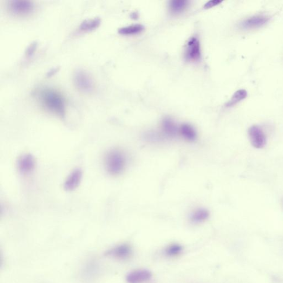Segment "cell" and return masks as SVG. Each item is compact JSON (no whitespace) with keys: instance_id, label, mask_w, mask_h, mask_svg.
Instances as JSON below:
<instances>
[{"instance_id":"18","label":"cell","mask_w":283,"mask_h":283,"mask_svg":"<svg viewBox=\"0 0 283 283\" xmlns=\"http://www.w3.org/2000/svg\"><path fill=\"white\" fill-rule=\"evenodd\" d=\"M209 216L208 211L204 209H199L195 211L190 216V220L193 223H198L207 220Z\"/></svg>"},{"instance_id":"14","label":"cell","mask_w":283,"mask_h":283,"mask_svg":"<svg viewBox=\"0 0 283 283\" xmlns=\"http://www.w3.org/2000/svg\"><path fill=\"white\" fill-rule=\"evenodd\" d=\"M180 135L184 139L192 142L196 140L197 134L194 128L188 123H183L181 125L179 130Z\"/></svg>"},{"instance_id":"11","label":"cell","mask_w":283,"mask_h":283,"mask_svg":"<svg viewBox=\"0 0 283 283\" xmlns=\"http://www.w3.org/2000/svg\"><path fill=\"white\" fill-rule=\"evenodd\" d=\"M152 274L147 269H137L129 273L126 276L128 283H143L152 278Z\"/></svg>"},{"instance_id":"9","label":"cell","mask_w":283,"mask_h":283,"mask_svg":"<svg viewBox=\"0 0 283 283\" xmlns=\"http://www.w3.org/2000/svg\"><path fill=\"white\" fill-rule=\"evenodd\" d=\"M133 250L127 244H122L116 246L109 249L106 255L117 260H124L130 258Z\"/></svg>"},{"instance_id":"12","label":"cell","mask_w":283,"mask_h":283,"mask_svg":"<svg viewBox=\"0 0 283 283\" xmlns=\"http://www.w3.org/2000/svg\"><path fill=\"white\" fill-rule=\"evenodd\" d=\"M162 129L166 136L173 138L176 136L179 131L175 122L169 117L163 118L162 122Z\"/></svg>"},{"instance_id":"13","label":"cell","mask_w":283,"mask_h":283,"mask_svg":"<svg viewBox=\"0 0 283 283\" xmlns=\"http://www.w3.org/2000/svg\"><path fill=\"white\" fill-rule=\"evenodd\" d=\"M189 4L187 0H173L169 2V9L171 14L179 15L188 8Z\"/></svg>"},{"instance_id":"6","label":"cell","mask_w":283,"mask_h":283,"mask_svg":"<svg viewBox=\"0 0 283 283\" xmlns=\"http://www.w3.org/2000/svg\"><path fill=\"white\" fill-rule=\"evenodd\" d=\"M269 16L265 14H256L243 19L239 27L243 30H251L262 27L269 20Z\"/></svg>"},{"instance_id":"8","label":"cell","mask_w":283,"mask_h":283,"mask_svg":"<svg viewBox=\"0 0 283 283\" xmlns=\"http://www.w3.org/2000/svg\"><path fill=\"white\" fill-rule=\"evenodd\" d=\"M36 167L35 157L31 154H25L19 157L17 161V168L21 174L28 175L34 170Z\"/></svg>"},{"instance_id":"2","label":"cell","mask_w":283,"mask_h":283,"mask_svg":"<svg viewBox=\"0 0 283 283\" xmlns=\"http://www.w3.org/2000/svg\"><path fill=\"white\" fill-rule=\"evenodd\" d=\"M105 169L111 175L121 174L126 166V157L122 151L119 149H110L104 159Z\"/></svg>"},{"instance_id":"15","label":"cell","mask_w":283,"mask_h":283,"mask_svg":"<svg viewBox=\"0 0 283 283\" xmlns=\"http://www.w3.org/2000/svg\"><path fill=\"white\" fill-rule=\"evenodd\" d=\"M101 24V19L98 17L90 18L84 21L79 28L81 32H89L96 29Z\"/></svg>"},{"instance_id":"10","label":"cell","mask_w":283,"mask_h":283,"mask_svg":"<svg viewBox=\"0 0 283 283\" xmlns=\"http://www.w3.org/2000/svg\"><path fill=\"white\" fill-rule=\"evenodd\" d=\"M83 177L81 169H75L70 173L64 183V189L68 192L76 189L80 185Z\"/></svg>"},{"instance_id":"16","label":"cell","mask_w":283,"mask_h":283,"mask_svg":"<svg viewBox=\"0 0 283 283\" xmlns=\"http://www.w3.org/2000/svg\"><path fill=\"white\" fill-rule=\"evenodd\" d=\"M248 95L247 91L245 89L236 91L230 100L226 104V108H232L242 100L245 99Z\"/></svg>"},{"instance_id":"5","label":"cell","mask_w":283,"mask_h":283,"mask_svg":"<svg viewBox=\"0 0 283 283\" xmlns=\"http://www.w3.org/2000/svg\"><path fill=\"white\" fill-rule=\"evenodd\" d=\"M184 58L188 62H200L202 58L200 42L198 37H191L184 49Z\"/></svg>"},{"instance_id":"19","label":"cell","mask_w":283,"mask_h":283,"mask_svg":"<svg viewBox=\"0 0 283 283\" xmlns=\"http://www.w3.org/2000/svg\"><path fill=\"white\" fill-rule=\"evenodd\" d=\"M183 250V247L178 244L171 245L166 249V253L168 256H176L179 254Z\"/></svg>"},{"instance_id":"1","label":"cell","mask_w":283,"mask_h":283,"mask_svg":"<svg viewBox=\"0 0 283 283\" xmlns=\"http://www.w3.org/2000/svg\"><path fill=\"white\" fill-rule=\"evenodd\" d=\"M38 102L49 113L64 118L67 101L64 95L59 90L49 87H42L35 92Z\"/></svg>"},{"instance_id":"20","label":"cell","mask_w":283,"mask_h":283,"mask_svg":"<svg viewBox=\"0 0 283 283\" xmlns=\"http://www.w3.org/2000/svg\"><path fill=\"white\" fill-rule=\"evenodd\" d=\"M37 43L36 42L32 43L26 49L25 55L26 57H31L34 54L35 50L37 49Z\"/></svg>"},{"instance_id":"3","label":"cell","mask_w":283,"mask_h":283,"mask_svg":"<svg viewBox=\"0 0 283 283\" xmlns=\"http://www.w3.org/2000/svg\"><path fill=\"white\" fill-rule=\"evenodd\" d=\"M73 82L75 88L84 94L93 93L95 89L93 77L83 69H78L74 72Z\"/></svg>"},{"instance_id":"7","label":"cell","mask_w":283,"mask_h":283,"mask_svg":"<svg viewBox=\"0 0 283 283\" xmlns=\"http://www.w3.org/2000/svg\"><path fill=\"white\" fill-rule=\"evenodd\" d=\"M248 137L252 145L255 148H262L266 144V136L258 125H253L248 130Z\"/></svg>"},{"instance_id":"21","label":"cell","mask_w":283,"mask_h":283,"mask_svg":"<svg viewBox=\"0 0 283 283\" xmlns=\"http://www.w3.org/2000/svg\"><path fill=\"white\" fill-rule=\"evenodd\" d=\"M222 1L220 0H212V1L208 2L207 3L204 5V9H209L215 7V6H218L221 4Z\"/></svg>"},{"instance_id":"17","label":"cell","mask_w":283,"mask_h":283,"mask_svg":"<svg viewBox=\"0 0 283 283\" xmlns=\"http://www.w3.org/2000/svg\"><path fill=\"white\" fill-rule=\"evenodd\" d=\"M144 30V26L140 24H136L126 26L119 30L118 33L120 35L125 36H131L140 34Z\"/></svg>"},{"instance_id":"22","label":"cell","mask_w":283,"mask_h":283,"mask_svg":"<svg viewBox=\"0 0 283 283\" xmlns=\"http://www.w3.org/2000/svg\"><path fill=\"white\" fill-rule=\"evenodd\" d=\"M58 70V68H53L52 69H51L50 70H49L48 71L47 76L50 77V76H52L53 75H54L57 73Z\"/></svg>"},{"instance_id":"4","label":"cell","mask_w":283,"mask_h":283,"mask_svg":"<svg viewBox=\"0 0 283 283\" xmlns=\"http://www.w3.org/2000/svg\"><path fill=\"white\" fill-rule=\"evenodd\" d=\"M7 9L12 15L17 17H27L34 12L36 5L28 0H12L7 4Z\"/></svg>"}]
</instances>
